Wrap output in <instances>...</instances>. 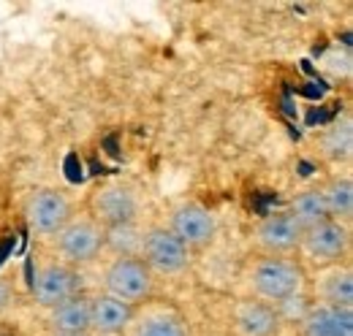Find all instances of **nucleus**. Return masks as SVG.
<instances>
[{"instance_id": "obj_3", "label": "nucleus", "mask_w": 353, "mask_h": 336, "mask_svg": "<svg viewBox=\"0 0 353 336\" xmlns=\"http://www.w3.org/2000/svg\"><path fill=\"white\" fill-rule=\"evenodd\" d=\"M141 214V198L125 182H103L88 198V217L103 231L117 225H133Z\"/></svg>"}, {"instance_id": "obj_15", "label": "nucleus", "mask_w": 353, "mask_h": 336, "mask_svg": "<svg viewBox=\"0 0 353 336\" xmlns=\"http://www.w3.org/2000/svg\"><path fill=\"white\" fill-rule=\"evenodd\" d=\"M49 326L54 334H90V295L82 291L52 306Z\"/></svg>"}, {"instance_id": "obj_1", "label": "nucleus", "mask_w": 353, "mask_h": 336, "mask_svg": "<svg viewBox=\"0 0 353 336\" xmlns=\"http://www.w3.org/2000/svg\"><path fill=\"white\" fill-rule=\"evenodd\" d=\"M307 269L294 255H261L248 271V288L253 298L280 306L305 293Z\"/></svg>"}, {"instance_id": "obj_7", "label": "nucleus", "mask_w": 353, "mask_h": 336, "mask_svg": "<svg viewBox=\"0 0 353 336\" xmlns=\"http://www.w3.org/2000/svg\"><path fill=\"white\" fill-rule=\"evenodd\" d=\"M139 258L150 266L152 274H179L190 263V250L166 225H155V228L144 231Z\"/></svg>"}, {"instance_id": "obj_20", "label": "nucleus", "mask_w": 353, "mask_h": 336, "mask_svg": "<svg viewBox=\"0 0 353 336\" xmlns=\"http://www.w3.org/2000/svg\"><path fill=\"white\" fill-rule=\"evenodd\" d=\"M136 336H190L185 323L179 317H172V315H161V317H150Z\"/></svg>"}, {"instance_id": "obj_9", "label": "nucleus", "mask_w": 353, "mask_h": 336, "mask_svg": "<svg viewBox=\"0 0 353 336\" xmlns=\"http://www.w3.org/2000/svg\"><path fill=\"white\" fill-rule=\"evenodd\" d=\"M302 233H305V228L294 220L291 211L285 209L266 214L264 220L256 225L253 239H256V247L264 255H294L299 250Z\"/></svg>"}, {"instance_id": "obj_12", "label": "nucleus", "mask_w": 353, "mask_h": 336, "mask_svg": "<svg viewBox=\"0 0 353 336\" xmlns=\"http://www.w3.org/2000/svg\"><path fill=\"white\" fill-rule=\"evenodd\" d=\"M136 317V306L123 304L109 293L90 295V331L101 336L123 334Z\"/></svg>"}, {"instance_id": "obj_14", "label": "nucleus", "mask_w": 353, "mask_h": 336, "mask_svg": "<svg viewBox=\"0 0 353 336\" xmlns=\"http://www.w3.org/2000/svg\"><path fill=\"white\" fill-rule=\"evenodd\" d=\"M299 328L302 336H353V309L310 304Z\"/></svg>"}, {"instance_id": "obj_16", "label": "nucleus", "mask_w": 353, "mask_h": 336, "mask_svg": "<svg viewBox=\"0 0 353 336\" xmlns=\"http://www.w3.org/2000/svg\"><path fill=\"white\" fill-rule=\"evenodd\" d=\"M318 152L329 163H348L353 155V125L351 117H343L337 123L321 130L318 136Z\"/></svg>"}, {"instance_id": "obj_5", "label": "nucleus", "mask_w": 353, "mask_h": 336, "mask_svg": "<svg viewBox=\"0 0 353 336\" xmlns=\"http://www.w3.org/2000/svg\"><path fill=\"white\" fill-rule=\"evenodd\" d=\"M52 239H54V247L60 252L63 263L74 269L98 260L101 252L106 250V231L90 217H71V222Z\"/></svg>"}, {"instance_id": "obj_13", "label": "nucleus", "mask_w": 353, "mask_h": 336, "mask_svg": "<svg viewBox=\"0 0 353 336\" xmlns=\"http://www.w3.org/2000/svg\"><path fill=\"white\" fill-rule=\"evenodd\" d=\"M315 304L353 309V271L348 263L318 269L315 274Z\"/></svg>"}, {"instance_id": "obj_4", "label": "nucleus", "mask_w": 353, "mask_h": 336, "mask_svg": "<svg viewBox=\"0 0 353 336\" xmlns=\"http://www.w3.org/2000/svg\"><path fill=\"white\" fill-rule=\"evenodd\" d=\"M103 288L106 293L120 298L123 304L139 306L155 291V274L139 255L114 258L103 271Z\"/></svg>"}, {"instance_id": "obj_18", "label": "nucleus", "mask_w": 353, "mask_h": 336, "mask_svg": "<svg viewBox=\"0 0 353 336\" xmlns=\"http://www.w3.org/2000/svg\"><path fill=\"white\" fill-rule=\"evenodd\" d=\"M291 214L294 220L302 225V228H310V225H318L323 220H332L329 211H326V204H323V196H321V187H307L302 193H296L291 198Z\"/></svg>"}, {"instance_id": "obj_22", "label": "nucleus", "mask_w": 353, "mask_h": 336, "mask_svg": "<svg viewBox=\"0 0 353 336\" xmlns=\"http://www.w3.org/2000/svg\"><path fill=\"white\" fill-rule=\"evenodd\" d=\"M52 336H90V334H52Z\"/></svg>"}, {"instance_id": "obj_8", "label": "nucleus", "mask_w": 353, "mask_h": 336, "mask_svg": "<svg viewBox=\"0 0 353 336\" xmlns=\"http://www.w3.org/2000/svg\"><path fill=\"white\" fill-rule=\"evenodd\" d=\"M169 231H172L190 252L204 250L207 244H212V239H215V233H218V220H215V214L207 209L204 204L188 201V204H179V207L172 211Z\"/></svg>"}, {"instance_id": "obj_6", "label": "nucleus", "mask_w": 353, "mask_h": 336, "mask_svg": "<svg viewBox=\"0 0 353 336\" xmlns=\"http://www.w3.org/2000/svg\"><path fill=\"white\" fill-rule=\"evenodd\" d=\"M25 222L39 236H57L74 217V207L63 190L54 187H39L25 198Z\"/></svg>"}, {"instance_id": "obj_2", "label": "nucleus", "mask_w": 353, "mask_h": 336, "mask_svg": "<svg viewBox=\"0 0 353 336\" xmlns=\"http://www.w3.org/2000/svg\"><path fill=\"white\" fill-rule=\"evenodd\" d=\"M296 252L302 255V266H312L315 271L345 263V255L351 252V228L337 220L310 225L302 233Z\"/></svg>"}, {"instance_id": "obj_21", "label": "nucleus", "mask_w": 353, "mask_h": 336, "mask_svg": "<svg viewBox=\"0 0 353 336\" xmlns=\"http://www.w3.org/2000/svg\"><path fill=\"white\" fill-rule=\"evenodd\" d=\"M14 304V288L6 277H0V312H6Z\"/></svg>"}, {"instance_id": "obj_10", "label": "nucleus", "mask_w": 353, "mask_h": 336, "mask_svg": "<svg viewBox=\"0 0 353 336\" xmlns=\"http://www.w3.org/2000/svg\"><path fill=\"white\" fill-rule=\"evenodd\" d=\"M82 293V274L79 269L68 266V263H46L36 271L33 280V298L36 304H41L46 309L57 306L60 301L71 298V295Z\"/></svg>"}, {"instance_id": "obj_19", "label": "nucleus", "mask_w": 353, "mask_h": 336, "mask_svg": "<svg viewBox=\"0 0 353 336\" xmlns=\"http://www.w3.org/2000/svg\"><path fill=\"white\" fill-rule=\"evenodd\" d=\"M141 239L144 231L133 222V225H117V228H106V250H112L117 258H131L141 252Z\"/></svg>"}, {"instance_id": "obj_11", "label": "nucleus", "mask_w": 353, "mask_h": 336, "mask_svg": "<svg viewBox=\"0 0 353 336\" xmlns=\"http://www.w3.org/2000/svg\"><path fill=\"white\" fill-rule=\"evenodd\" d=\"M231 328L236 336H280L283 317L272 304L259 298H242L231 309Z\"/></svg>"}, {"instance_id": "obj_17", "label": "nucleus", "mask_w": 353, "mask_h": 336, "mask_svg": "<svg viewBox=\"0 0 353 336\" xmlns=\"http://www.w3.org/2000/svg\"><path fill=\"white\" fill-rule=\"evenodd\" d=\"M321 196L332 220L351 225L353 214V182L351 176H334L326 185H321Z\"/></svg>"}]
</instances>
